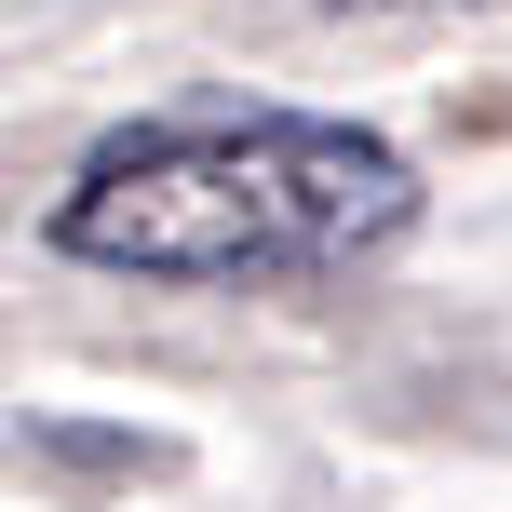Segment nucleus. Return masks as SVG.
<instances>
[{
	"label": "nucleus",
	"instance_id": "f257e3e1",
	"mask_svg": "<svg viewBox=\"0 0 512 512\" xmlns=\"http://www.w3.org/2000/svg\"><path fill=\"white\" fill-rule=\"evenodd\" d=\"M418 230V162L324 108H162L81 149L41 243L122 283H310Z\"/></svg>",
	"mask_w": 512,
	"mask_h": 512
}]
</instances>
